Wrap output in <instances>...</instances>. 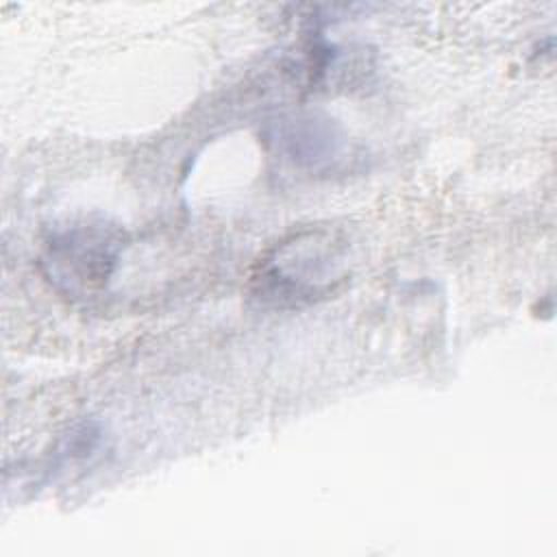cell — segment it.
Returning a JSON list of instances; mask_svg holds the SVG:
<instances>
[{
    "label": "cell",
    "instance_id": "6da1fadb",
    "mask_svg": "<svg viewBox=\"0 0 557 557\" xmlns=\"http://www.w3.org/2000/svg\"><path fill=\"white\" fill-rule=\"evenodd\" d=\"M331 239L324 233H300L276 246V250L259 261L252 276L255 294L263 302L276 307H296L311 302L331 289L333 281Z\"/></svg>",
    "mask_w": 557,
    "mask_h": 557
},
{
    "label": "cell",
    "instance_id": "3957f363",
    "mask_svg": "<svg viewBox=\"0 0 557 557\" xmlns=\"http://www.w3.org/2000/svg\"><path fill=\"white\" fill-rule=\"evenodd\" d=\"M274 141L294 165L307 170L333 165L346 146V137L339 126L322 115L283 120L276 128Z\"/></svg>",
    "mask_w": 557,
    "mask_h": 557
},
{
    "label": "cell",
    "instance_id": "7a4b0ae2",
    "mask_svg": "<svg viewBox=\"0 0 557 557\" xmlns=\"http://www.w3.org/2000/svg\"><path fill=\"white\" fill-rule=\"evenodd\" d=\"M122 235L102 222L74 224L48 242L46 263L57 281L70 289H100L117 261Z\"/></svg>",
    "mask_w": 557,
    "mask_h": 557
}]
</instances>
